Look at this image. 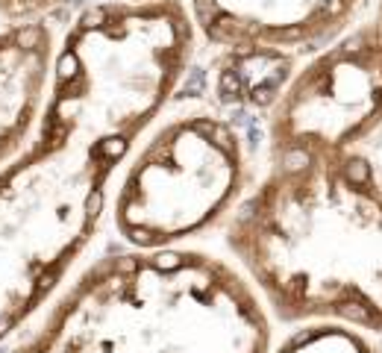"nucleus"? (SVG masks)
<instances>
[{
  "instance_id": "f03ea898",
  "label": "nucleus",
  "mask_w": 382,
  "mask_h": 353,
  "mask_svg": "<svg viewBox=\"0 0 382 353\" xmlns=\"http://www.w3.org/2000/svg\"><path fill=\"white\" fill-rule=\"evenodd\" d=\"M221 242L279 329L344 324L382 344L379 156H265Z\"/></svg>"
},
{
  "instance_id": "39448f33",
  "label": "nucleus",
  "mask_w": 382,
  "mask_h": 353,
  "mask_svg": "<svg viewBox=\"0 0 382 353\" xmlns=\"http://www.w3.org/2000/svg\"><path fill=\"white\" fill-rule=\"evenodd\" d=\"M359 150L382 159V0L306 56L265 109V156Z\"/></svg>"
},
{
  "instance_id": "1a4fd4ad",
  "label": "nucleus",
  "mask_w": 382,
  "mask_h": 353,
  "mask_svg": "<svg viewBox=\"0 0 382 353\" xmlns=\"http://www.w3.org/2000/svg\"><path fill=\"white\" fill-rule=\"evenodd\" d=\"M86 0H0V24H56L65 15H80Z\"/></svg>"
},
{
  "instance_id": "9d476101",
  "label": "nucleus",
  "mask_w": 382,
  "mask_h": 353,
  "mask_svg": "<svg viewBox=\"0 0 382 353\" xmlns=\"http://www.w3.org/2000/svg\"><path fill=\"white\" fill-rule=\"evenodd\" d=\"M118 4H127V6H148V4H162V0H118Z\"/></svg>"
},
{
  "instance_id": "6e6552de",
  "label": "nucleus",
  "mask_w": 382,
  "mask_h": 353,
  "mask_svg": "<svg viewBox=\"0 0 382 353\" xmlns=\"http://www.w3.org/2000/svg\"><path fill=\"white\" fill-rule=\"evenodd\" d=\"M271 353H382V344L344 324L282 327Z\"/></svg>"
},
{
  "instance_id": "0eeeda50",
  "label": "nucleus",
  "mask_w": 382,
  "mask_h": 353,
  "mask_svg": "<svg viewBox=\"0 0 382 353\" xmlns=\"http://www.w3.org/2000/svg\"><path fill=\"white\" fill-rule=\"evenodd\" d=\"M65 30L0 24V171L27 150L56 98Z\"/></svg>"
},
{
  "instance_id": "20e7f679",
  "label": "nucleus",
  "mask_w": 382,
  "mask_h": 353,
  "mask_svg": "<svg viewBox=\"0 0 382 353\" xmlns=\"http://www.w3.org/2000/svg\"><path fill=\"white\" fill-rule=\"evenodd\" d=\"M256 177L253 145L229 106L174 98L124 159L106 224L121 250L200 247L224 232Z\"/></svg>"
},
{
  "instance_id": "423d86ee",
  "label": "nucleus",
  "mask_w": 382,
  "mask_h": 353,
  "mask_svg": "<svg viewBox=\"0 0 382 353\" xmlns=\"http://www.w3.org/2000/svg\"><path fill=\"white\" fill-rule=\"evenodd\" d=\"M373 0H188L197 41L227 59L294 71L359 21Z\"/></svg>"
},
{
  "instance_id": "7ed1b4c3",
  "label": "nucleus",
  "mask_w": 382,
  "mask_h": 353,
  "mask_svg": "<svg viewBox=\"0 0 382 353\" xmlns=\"http://www.w3.org/2000/svg\"><path fill=\"white\" fill-rule=\"evenodd\" d=\"M277 329L227 253L112 250L0 353H271Z\"/></svg>"
},
{
  "instance_id": "f257e3e1",
  "label": "nucleus",
  "mask_w": 382,
  "mask_h": 353,
  "mask_svg": "<svg viewBox=\"0 0 382 353\" xmlns=\"http://www.w3.org/2000/svg\"><path fill=\"white\" fill-rule=\"evenodd\" d=\"M197 44L185 0H100L65 27L53 106L0 171V347L74 277L124 159L180 94Z\"/></svg>"
}]
</instances>
